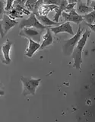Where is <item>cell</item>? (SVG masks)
Listing matches in <instances>:
<instances>
[{
  "label": "cell",
  "instance_id": "1",
  "mask_svg": "<svg viewBox=\"0 0 95 122\" xmlns=\"http://www.w3.org/2000/svg\"><path fill=\"white\" fill-rule=\"evenodd\" d=\"M90 34V30H85V31L84 32L83 35L81 36V39L78 41V44L76 45L75 47L73 53H72V57L74 59V65L73 66L75 67L78 70L81 69V64L82 63V51L83 49L85 47V44L87 42V40Z\"/></svg>",
  "mask_w": 95,
  "mask_h": 122
},
{
  "label": "cell",
  "instance_id": "2",
  "mask_svg": "<svg viewBox=\"0 0 95 122\" xmlns=\"http://www.w3.org/2000/svg\"><path fill=\"white\" fill-rule=\"evenodd\" d=\"M81 34H82V29L81 28V27H79L77 30V33H76L73 37L70 38V39L64 41L62 51L65 55L70 56L72 54L75 47H76V45L78 44L80 39H81Z\"/></svg>",
  "mask_w": 95,
  "mask_h": 122
},
{
  "label": "cell",
  "instance_id": "3",
  "mask_svg": "<svg viewBox=\"0 0 95 122\" xmlns=\"http://www.w3.org/2000/svg\"><path fill=\"white\" fill-rule=\"evenodd\" d=\"M21 81L23 83V95H35V92L39 83L41 81L40 79H34L26 77H21Z\"/></svg>",
  "mask_w": 95,
  "mask_h": 122
},
{
  "label": "cell",
  "instance_id": "4",
  "mask_svg": "<svg viewBox=\"0 0 95 122\" xmlns=\"http://www.w3.org/2000/svg\"><path fill=\"white\" fill-rule=\"evenodd\" d=\"M24 28H35L37 29L44 30V29H47L48 27H46L42 25L41 23L37 20L36 15L34 13H31L28 19L22 18L20 24H19V28L20 29L22 30Z\"/></svg>",
  "mask_w": 95,
  "mask_h": 122
},
{
  "label": "cell",
  "instance_id": "5",
  "mask_svg": "<svg viewBox=\"0 0 95 122\" xmlns=\"http://www.w3.org/2000/svg\"><path fill=\"white\" fill-rule=\"evenodd\" d=\"M43 31V30L37 29L35 28H24L21 30L19 34L21 36L25 37L28 39H31L37 43H40Z\"/></svg>",
  "mask_w": 95,
  "mask_h": 122
},
{
  "label": "cell",
  "instance_id": "6",
  "mask_svg": "<svg viewBox=\"0 0 95 122\" xmlns=\"http://www.w3.org/2000/svg\"><path fill=\"white\" fill-rule=\"evenodd\" d=\"M18 24V22L15 20L11 19L9 15H8L5 12L4 13L2 18L1 20V37H4V36L8 33V31L11 28L14 27L16 25Z\"/></svg>",
  "mask_w": 95,
  "mask_h": 122
},
{
  "label": "cell",
  "instance_id": "7",
  "mask_svg": "<svg viewBox=\"0 0 95 122\" xmlns=\"http://www.w3.org/2000/svg\"><path fill=\"white\" fill-rule=\"evenodd\" d=\"M51 31L53 32L55 34H57L59 33H68L71 34V35H75V34L73 32V29H72V27L70 24V22H65L61 24L60 25L54 27V28H50Z\"/></svg>",
  "mask_w": 95,
  "mask_h": 122
},
{
  "label": "cell",
  "instance_id": "8",
  "mask_svg": "<svg viewBox=\"0 0 95 122\" xmlns=\"http://www.w3.org/2000/svg\"><path fill=\"white\" fill-rule=\"evenodd\" d=\"M11 46H12V42H11L9 40H7L6 42L2 46V51L3 53V60L2 62L5 64H9L11 63V59L9 56L10 50Z\"/></svg>",
  "mask_w": 95,
  "mask_h": 122
},
{
  "label": "cell",
  "instance_id": "9",
  "mask_svg": "<svg viewBox=\"0 0 95 122\" xmlns=\"http://www.w3.org/2000/svg\"><path fill=\"white\" fill-rule=\"evenodd\" d=\"M94 9L92 7L87 5V4L81 1H78L76 3V11L79 15H85L88 14V12H91Z\"/></svg>",
  "mask_w": 95,
  "mask_h": 122
},
{
  "label": "cell",
  "instance_id": "10",
  "mask_svg": "<svg viewBox=\"0 0 95 122\" xmlns=\"http://www.w3.org/2000/svg\"><path fill=\"white\" fill-rule=\"evenodd\" d=\"M62 16L64 18V21L66 22H75V24L79 25L82 21H84V18L82 15H71L68 13H66L63 11L62 14Z\"/></svg>",
  "mask_w": 95,
  "mask_h": 122
},
{
  "label": "cell",
  "instance_id": "11",
  "mask_svg": "<svg viewBox=\"0 0 95 122\" xmlns=\"http://www.w3.org/2000/svg\"><path fill=\"white\" fill-rule=\"evenodd\" d=\"M28 41H29V46H28V48L27 49L26 55L28 57H32L33 55L34 54V53H35L38 49L40 48L41 44H40V43H37V42L34 41L31 39H28Z\"/></svg>",
  "mask_w": 95,
  "mask_h": 122
},
{
  "label": "cell",
  "instance_id": "12",
  "mask_svg": "<svg viewBox=\"0 0 95 122\" xmlns=\"http://www.w3.org/2000/svg\"><path fill=\"white\" fill-rule=\"evenodd\" d=\"M51 30L49 28H48L47 29V32H46V34H44V35L43 36V42H42L41 44V46H40V50L45 48L46 47H47V46H49L51 45L52 44L53 42V37L52 36V33H51Z\"/></svg>",
  "mask_w": 95,
  "mask_h": 122
},
{
  "label": "cell",
  "instance_id": "13",
  "mask_svg": "<svg viewBox=\"0 0 95 122\" xmlns=\"http://www.w3.org/2000/svg\"><path fill=\"white\" fill-rule=\"evenodd\" d=\"M36 17L37 18V20L39 21L42 25L46 27H49L52 25H56L57 27V26H59V25H61L59 22H55L52 20H50V19L47 17V15H40L37 14Z\"/></svg>",
  "mask_w": 95,
  "mask_h": 122
},
{
  "label": "cell",
  "instance_id": "14",
  "mask_svg": "<svg viewBox=\"0 0 95 122\" xmlns=\"http://www.w3.org/2000/svg\"><path fill=\"white\" fill-rule=\"evenodd\" d=\"M68 5V1H66V0H62V1H61L60 5L59 6L58 9L55 11L56 14H55L54 16H53V18H52L53 21H55V22L59 21V19L60 16L62 15L63 11H65V9H66V8Z\"/></svg>",
  "mask_w": 95,
  "mask_h": 122
},
{
  "label": "cell",
  "instance_id": "15",
  "mask_svg": "<svg viewBox=\"0 0 95 122\" xmlns=\"http://www.w3.org/2000/svg\"><path fill=\"white\" fill-rule=\"evenodd\" d=\"M59 8V6L55 5H44L43 4L40 7L39 10H38V15H47L49 11L56 10Z\"/></svg>",
  "mask_w": 95,
  "mask_h": 122
},
{
  "label": "cell",
  "instance_id": "16",
  "mask_svg": "<svg viewBox=\"0 0 95 122\" xmlns=\"http://www.w3.org/2000/svg\"><path fill=\"white\" fill-rule=\"evenodd\" d=\"M84 20H85L87 24H93V23L95 21V9L91 11V12L82 15Z\"/></svg>",
  "mask_w": 95,
  "mask_h": 122
},
{
  "label": "cell",
  "instance_id": "17",
  "mask_svg": "<svg viewBox=\"0 0 95 122\" xmlns=\"http://www.w3.org/2000/svg\"><path fill=\"white\" fill-rule=\"evenodd\" d=\"M37 1H33V0H28V1H27L26 3H25V9L29 11L30 12L31 11V13L33 11V9L34 8H35V5H36V3H37Z\"/></svg>",
  "mask_w": 95,
  "mask_h": 122
},
{
  "label": "cell",
  "instance_id": "18",
  "mask_svg": "<svg viewBox=\"0 0 95 122\" xmlns=\"http://www.w3.org/2000/svg\"><path fill=\"white\" fill-rule=\"evenodd\" d=\"M44 5H55L59 6L61 4V0H46L43 1Z\"/></svg>",
  "mask_w": 95,
  "mask_h": 122
},
{
  "label": "cell",
  "instance_id": "19",
  "mask_svg": "<svg viewBox=\"0 0 95 122\" xmlns=\"http://www.w3.org/2000/svg\"><path fill=\"white\" fill-rule=\"evenodd\" d=\"M13 4H14V2L13 1H7L6 2V5L5 7V12H9L10 11L11 9H13Z\"/></svg>",
  "mask_w": 95,
  "mask_h": 122
},
{
  "label": "cell",
  "instance_id": "20",
  "mask_svg": "<svg viewBox=\"0 0 95 122\" xmlns=\"http://www.w3.org/2000/svg\"><path fill=\"white\" fill-rule=\"evenodd\" d=\"M77 2H73V3H68V5L66 6V9H65V12H70L71 10L74 9V7L76 5Z\"/></svg>",
  "mask_w": 95,
  "mask_h": 122
},
{
  "label": "cell",
  "instance_id": "21",
  "mask_svg": "<svg viewBox=\"0 0 95 122\" xmlns=\"http://www.w3.org/2000/svg\"><path fill=\"white\" fill-rule=\"evenodd\" d=\"M87 5H88L90 7H92L93 9H95V1H87Z\"/></svg>",
  "mask_w": 95,
  "mask_h": 122
},
{
  "label": "cell",
  "instance_id": "22",
  "mask_svg": "<svg viewBox=\"0 0 95 122\" xmlns=\"http://www.w3.org/2000/svg\"><path fill=\"white\" fill-rule=\"evenodd\" d=\"M87 25L90 28L91 30H93L94 32H95V24H87Z\"/></svg>",
  "mask_w": 95,
  "mask_h": 122
}]
</instances>
